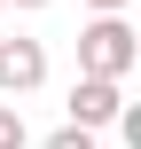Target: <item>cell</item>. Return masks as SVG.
I'll return each mask as SVG.
<instances>
[{"instance_id":"cell-5","label":"cell","mask_w":141,"mask_h":149,"mask_svg":"<svg viewBox=\"0 0 141 149\" xmlns=\"http://www.w3.org/2000/svg\"><path fill=\"white\" fill-rule=\"evenodd\" d=\"M39 149H94V134H86V126H55Z\"/></svg>"},{"instance_id":"cell-8","label":"cell","mask_w":141,"mask_h":149,"mask_svg":"<svg viewBox=\"0 0 141 149\" xmlns=\"http://www.w3.org/2000/svg\"><path fill=\"white\" fill-rule=\"evenodd\" d=\"M0 16H8V0H0Z\"/></svg>"},{"instance_id":"cell-1","label":"cell","mask_w":141,"mask_h":149,"mask_svg":"<svg viewBox=\"0 0 141 149\" xmlns=\"http://www.w3.org/2000/svg\"><path fill=\"white\" fill-rule=\"evenodd\" d=\"M141 63V39L126 16H94L86 31H78V79H118L126 86V71Z\"/></svg>"},{"instance_id":"cell-2","label":"cell","mask_w":141,"mask_h":149,"mask_svg":"<svg viewBox=\"0 0 141 149\" xmlns=\"http://www.w3.org/2000/svg\"><path fill=\"white\" fill-rule=\"evenodd\" d=\"M118 110H126V86H118V79H71V118H63V126L102 134V126H118Z\"/></svg>"},{"instance_id":"cell-7","label":"cell","mask_w":141,"mask_h":149,"mask_svg":"<svg viewBox=\"0 0 141 149\" xmlns=\"http://www.w3.org/2000/svg\"><path fill=\"white\" fill-rule=\"evenodd\" d=\"M16 8H47V0H16Z\"/></svg>"},{"instance_id":"cell-4","label":"cell","mask_w":141,"mask_h":149,"mask_svg":"<svg viewBox=\"0 0 141 149\" xmlns=\"http://www.w3.org/2000/svg\"><path fill=\"white\" fill-rule=\"evenodd\" d=\"M0 149H31V126H24L16 102H0Z\"/></svg>"},{"instance_id":"cell-6","label":"cell","mask_w":141,"mask_h":149,"mask_svg":"<svg viewBox=\"0 0 141 149\" xmlns=\"http://www.w3.org/2000/svg\"><path fill=\"white\" fill-rule=\"evenodd\" d=\"M86 8H94V16H126L133 0H86Z\"/></svg>"},{"instance_id":"cell-3","label":"cell","mask_w":141,"mask_h":149,"mask_svg":"<svg viewBox=\"0 0 141 149\" xmlns=\"http://www.w3.org/2000/svg\"><path fill=\"white\" fill-rule=\"evenodd\" d=\"M47 79V47L39 39H0V94H31Z\"/></svg>"}]
</instances>
